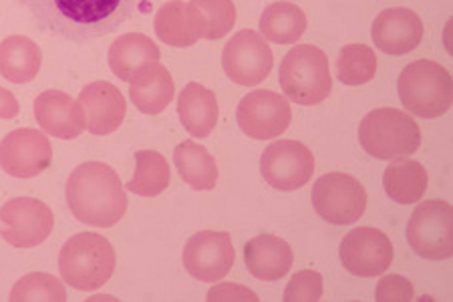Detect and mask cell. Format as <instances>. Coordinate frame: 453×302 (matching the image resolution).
I'll use <instances>...</instances> for the list:
<instances>
[{
  "instance_id": "cell-3",
  "label": "cell",
  "mask_w": 453,
  "mask_h": 302,
  "mask_svg": "<svg viewBox=\"0 0 453 302\" xmlns=\"http://www.w3.org/2000/svg\"><path fill=\"white\" fill-rule=\"evenodd\" d=\"M58 270L73 289L97 290L113 276L115 250L104 236L95 232L75 234L61 248Z\"/></svg>"
},
{
  "instance_id": "cell-8",
  "label": "cell",
  "mask_w": 453,
  "mask_h": 302,
  "mask_svg": "<svg viewBox=\"0 0 453 302\" xmlns=\"http://www.w3.org/2000/svg\"><path fill=\"white\" fill-rule=\"evenodd\" d=\"M312 205L328 224L349 226L367 208V191L349 174L331 172L319 178L312 188Z\"/></svg>"
},
{
  "instance_id": "cell-17",
  "label": "cell",
  "mask_w": 453,
  "mask_h": 302,
  "mask_svg": "<svg viewBox=\"0 0 453 302\" xmlns=\"http://www.w3.org/2000/svg\"><path fill=\"white\" fill-rule=\"evenodd\" d=\"M372 43L387 55H407L423 41V23L418 12L409 9H387L371 28Z\"/></svg>"
},
{
  "instance_id": "cell-19",
  "label": "cell",
  "mask_w": 453,
  "mask_h": 302,
  "mask_svg": "<svg viewBox=\"0 0 453 302\" xmlns=\"http://www.w3.org/2000/svg\"><path fill=\"white\" fill-rule=\"evenodd\" d=\"M157 39L170 47L186 49L203 39L206 23L202 12L192 3L184 0H170L157 11L153 20Z\"/></svg>"
},
{
  "instance_id": "cell-16",
  "label": "cell",
  "mask_w": 453,
  "mask_h": 302,
  "mask_svg": "<svg viewBox=\"0 0 453 302\" xmlns=\"http://www.w3.org/2000/svg\"><path fill=\"white\" fill-rule=\"evenodd\" d=\"M35 117L41 129L57 139H75L87 129L81 103L58 89L42 91L35 99Z\"/></svg>"
},
{
  "instance_id": "cell-29",
  "label": "cell",
  "mask_w": 453,
  "mask_h": 302,
  "mask_svg": "<svg viewBox=\"0 0 453 302\" xmlns=\"http://www.w3.org/2000/svg\"><path fill=\"white\" fill-rule=\"evenodd\" d=\"M377 73L375 50L361 43L341 49L337 58V77L342 85L359 87L369 83Z\"/></svg>"
},
{
  "instance_id": "cell-20",
  "label": "cell",
  "mask_w": 453,
  "mask_h": 302,
  "mask_svg": "<svg viewBox=\"0 0 453 302\" xmlns=\"http://www.w3.org/2000/svg\"><path fill=\"white\" fill-rule=\"evenodd\" d=\"M159 49L150 36L140 33L121 35L109 49V67L126 83H134L159 65Z\"/></svg>"
},
{
  "instance_id": "cell-21",
  "label": "cell",
  "mask_w": 453,
  "mask_h": 302,
  "mask_svg": "<svg viewBox=\"0 0 453 302\" xmlns=\"http://www.w3.org/2000/svg\"><path fill=\"white\" fill-rule=\"evenodd\" d=\"M292 248L288 242H284L279 236L273 234H260L246 242L244 246V262L248 272L254 278L266 280H280L287 276L292 267Z\"/></svg>"
},
{
  "instance_id": "cell-4",
  "label": "cell",
  "mask_w": 453,
  "mask_h": 302,
  "mask_svg": "<svg viewBox=\"0 0 453 302\" xmlns=\"http://www.w3.org/2000/svg\"><path fill=\"white\" fill-rule=\"evenodd\" d=\"M399 99L409 113L435 120L449 112L453 101V81L443 65L419 58L401 71L397 81Z\"/></svg>"
},
{
  "instance_id": "cell-14",
  "label": "cell",
  "mask_w": 453,
  "mask_h": 302,
  "mask_svg": "<svg viewBox=\"0 0 453 302\" xmlns=\"http://www.w3.org/2000/svg\"><path fill=\"white\" fill-rule=\"evenodd\" d=\"M50 161L53 147L39 129H14L0 142V167L12 178H35L45 172Z\"/></svg>"
},
{
  "instance_id": "cell-27",
  "label": "cell",
  "mask_w": 453,
  "mask_h": 302,
  "mask_svg": "<svg viewBox=\"0 0 453 302\" xmlns=\"http://www.w3.org/2000/svg\"><path fill=\"white\" fill-rule=\"evenodd\" d=\"M173 79L164 65L129 83V99L145 115H157L173 101Z\"/></svg>"
},
{
  "instance_id": "cell-23",
  "label": "cell",
  "mask_w": 453,
  "mask_h": 302,
  "mask_svg": "<svg viewBox=\"0 0 453 302\" xmlns=\"http://www.w3.org/2000/svg\"><path fill=\"white\" fill-rule=\"evenodd\" d=\"M42 53L33 39L12 35L0 43V75L14 85H25L41 69Z\"/></svg>"
},
{
  "instance_id": "cell-9",
  "label": "cell",
  "mask_w": 453,
  "mask_h": 302,
  "mask_svg": "<svg viewBox=\"0 0 453 302\" xmlns=\"http://www.w3.org/2000/svg\"><path fill=\"white\" fill-rule=\"evenodd\" d=\"M53 226V210L35 197H14L0 208V236L14 248L41 246Z\"/></svg>"
},
{
  "instance_id": "cell-10",
  "label": "cell",
  "mask_w": 453,
  "mask_h": 302,
  "mask_svg": "<svg viewBox=\"0 0 453 302\" xmlns=\"http://www.w3.org/2000/svg\"><path fill=\"white\" fill-rule=\"evenodd\" d=\"M274 55L268 43L252 28H244L226 43L222 67L226 77L242 87H256L273 71Z\"/></svg>"
},
{
  "instance_id": "cell-2",
  "label": "cell",
  "mask_w": 453,
  "mask_h": 302,
  "mask_svg": "<svg viewBox=\"0 0 453 302\" xmlns=\"http://www.w3.org/2000/svg\"><path fill=\"white\" fill-rule=\"evenodd\" d=\"M65 194L73 216L87 226L111 228L127 212L119 175L101 161H85L73 169Z\"/></svg>"
},
{
  "instance_id": "cell-32",
  "label": "cell",
  "mask_w": 453,
  "mask_h": 302,
  "mask_svg": "<svg viewBox=\"0 0 453 302\" xmlns=\"http://www.w3.org/2000/svg\"><path fill=\"white\" fill-rule=\"evenodd\" d=\"M325 283L317 270H301L290 278L284 290L287 302H317L323 298Z\"/></svg>"
},
{
  "instance_id": "cell-25",
  "label": "cell",
  "mask_w": 453,
  "mask_h": 302,
  "mask_svg": "<svg viewBox=\"0 0 453 302\" xmlns=\"http://www.w3.org/2000/svg\"><path fill=\"white\" fill-rule=\"evenodd\" d=\"M173 164L178 167L189 188L196 191H210L218 183V166L216 159L203 145L194 143L192 139L181 142L173 150Z\"/></svg>"
},
{
  "instance_id": "cell-6",
  "label": "cell",
  "mask_w": 453,
  "mask_h": 302,
  "mask_svg": "<svg viewBox=\"0 0 453 302\" xmlns=\"http://www.w3.org/2000/svg\"><path fill=\"white\" fill-rule=\"evenodd\" d=\"M279 81L284 95L296 105L323 103L333 89L326 53L314 45L290 49L282 58Z\"/></svg>"
},
{
  "instance_id": "cell-12",
  "label": "cell",
  "mask_w": 453,
  "mask_h": 302,
  "mask_svg": "<svg viewBox=\"0 0 453 302\" xmlns=\"http://www.w3.org/2000/svg\"><path fill=\"white\" fill-rule=\"evenodd\" d=\"M236 120L240 129L252 139H274L290 128L292 109L282 95L258 89L240 101Z\"/></svg>"
},
{
  "instance_id": "cell-13",
  "label": "cell",
  "mask_w": 453,
  "mask_h": 302,
  "mask_svg": "<svg viewBox=\"0 0 453 302\" xmlns=\"http://www.w3.org/2000/svg\"><path fill=\"white\" fill-rule=\"evenodd\" d=\"M341 262L350 275L371 278L385 275L393 262V244L389 236L377 228H355L341 242Z\"/></svg>"
},
{
  "instance_id": "cell-24",
  "label": "cell",
  "mask_w": 453,
  "mask_h": 302,
  "mask_svg": "<svg viewBox=\"0 0 453 302\" xmlns=\"http://www.w3.org/2000/svg\"><path fill=\"white\" fill-rule=\"evenodd\" d=\"M427 172L419 161L395 158L387 166L383 174V186L387 196L397 204H415L419 202L427 190Z\"/></svg>"
},
{
  "instance_id": "cell-35",
  "label": "cell",
  "mask_w": 453,
  "mask_h": 302,
  "mask_svg": "<svg viewBox=\"0 0 453 302\" xmlns=\"http://www.w3.org/2000/svg\"><path fill=\"white\" fill-rule=\"evenodd\" d=\"M20 113V105L14 95L0 87V120H14Z\"/></svg>"
},
{
  "instance_id": "cell-15",
  "label": "cell",
  "mask_w": 453,
  "mask_h": 302,
  "mask_svg": "<svg viewBox=\"0 0 453 302\" xmlns=\"http://www.w3.org/2000/svg\"><path fill=\"white\" fill-rule=\"evenodd\" d=\"M234 246L228 232L203 230L184 246V267L200 283H218L234 267Z\"/></svg>"
},
{
  "instance_id": "cell-18",
  "label": "cell",
  "mask_w": 453,
  "mask_h": 302,
  "mask_svg": "<svg viewBox=\"0 0 453 302\" xmlns=\"http://www.w3.org/2000/svg\"><path fill=\"white\" fill-rule=\"evenodd\" d=\"M79 103L87 117V129L93 136L113 134L126 120L127 101L121 91L107 81H95V83L83 87Z\"/></svg>"
},
{
  "instance_id": "cell-7",
  "label": "cell",
  "mask_w": 453,
  "mask_h": 302,
  "mask_svg": "<svg viewBox=\"0 0 453 302\" xmlns=\"http://www.w3.org/2000/svg\"><path fill=\"white\" fill-rule=\"evenodd\" d=\"M407 242L426 260H448L453 252V208L443 200L421 202L407 224Z\"/></svg>"
},
{
  "instance_id": "cell-5",
  "label": "cell",
  "mask_w": 453,
  "mask_h": 302,
  "mask_svg": "<svg viewBox=\"0 0 453 302\" xmlns=\"http://www.w3.org/2000/svg\"><path fill=\"white\" fill-rule=\"evenodd\" d=\"M359 142L377 159L407 158L419 150L421 131L411 115L395 107H381L363 117Z\"/></svg>"
},
{
  "instance_id": "cell-1",
  "label": "cell",
  "mask_w": 453,
  "mask_h": 302,
  "mask_svg": "<svg viewBox=\"0 0 453 302\" xmlns=\"http://www.w3.org/2000/svg\"><path fill=\"white\" fill-rule=\"evenodd\" d=\"M42 33L89 43L134 19L142 0H19Z\"/></svg>"
},
{
  "instance_id": "cell-26",
  "label": "cell",
  "mask_w": 453,
  "mask_h": 302,
  "mask_svg": "<svg viewBox=\"0 0 453 302\" xmlns=\"http://www.w3.org/2000/svg\"><path fill=\"white\" fill-rule=\"evenodd\" d=\"M306 33V14L303 9L288 0H279L266 6L260 17L262 39L276 45H290Z\"/></svg>"
},
{
  "instance_id": "cell-11",
  "label": "cell",
  "mask_w": 453,
  "mask_h": 302,
  "mask_svg": "<svg viewBox=\"0 0 453 302\" xmlns=\"http://www.w3.org/2000/svg\"><path fill=\"white\" fill-rule=\"evenodd\" d=\"M260 172L270 188L280 191L301 190L314 174L312 151L301 142L280 139L262 153Z\"/></svg>"
},
{
  "instance_id": "cell-34",
  "label": "cell",
  "mask_w": 453,
  "mask_h": 302,
  "mask_svg": "<svg viewBox=\"0 0 453 302\" xmlns=\"http://www.w3.org/2000/svg\"><path fill=\"white\" fill-rule=\"evenodd\" d=\"M210 302H224V300H248V302H258V297L246 289L242 284H234V283H226V284H216L214 289L208 292L206 297Z\"/></svg>"
},
{
  "instance_id": "cell-30",
  "label": "cell",
  "mask_w": 453,
  "mask_h": 302,
  "mask_svg": "<svg viewBox=\"0 0 453 302\" xmlns=\"http://www.w3.org/2000/svg\"><path fill=\"white\" fill-rule=\"evenodd\" d=\"M12 302H63L67 290L61 280L47 272H33L19 280L11 292Z\"/></svg>"
},
{
  "instance_id": "cell-33",
  "label": "cell",
  "mask_w": 453,
  "mask_h": 302,
  "mask_svg": "<svg viewBox=\"0 0 453 302\" xmlns=\"http://www.w3.org/2000/svg\"><path fill=\"white\" fill-rule=\"evenodd\" d=\"M377 302H409L413 300V284L405 276L387 275L375 289Z\"/></svg>"
},
{
  "instance_id": "cell-31",
  "label": "cell",
  "mask_w": 453,
  "mask_h": 302,
  "mask_svg": "<svg viewBox=\"0 0 453 302\" xmlns=\"http://www.w3.org/2000/svg\"><path fill=\"white\" fill-rule=\"evenodd\" d=\"M192 4L202 12L203 23H206L203 39H222L236 23V6L232 0H192Z\"/></svg>"
},
{
  "instance_id": "cell-28",
  "label": "cell",
  "mask_w": 453,
  "mask_h": 302,
  "mask_svg": "<svg viewBox=\"0 0 453 302\" xmlns=\"http://www.w3.org/2000/svg\"><path fill=\"white\" fill-rule=\"evenodd\" d=\"M170 186V166L162 153L153 150L135 151V174L127 182L129 194L156 197Z\"/></svg>"
},
{
  "instance_id": "cell-22",
  "label": "cell",
  "mask_w": 453,
  "mask_h": 302,
  "mask_svg": "<svg viewBox=\"0 0 453 302\" xmlns=\"http://www.w3.org/2000/svg\"><path fill=\"white\" fill-rule=\"evenodd\" d=\"M180 121L196 139L208 137L218 123V101L214 91L200 83H188L178 97Z\"/></svg>"
}]
</instances>
